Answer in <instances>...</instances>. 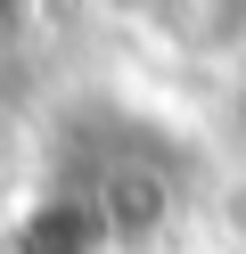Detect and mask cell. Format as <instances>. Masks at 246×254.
Returning <instances> with one entry per match:
<instances>
[{
	"mask_svg": "<svg viewBox=\"0 0 246 254\" xmlns=\"http://www.w3.org/2000/svg\"><path fill=\"white\" fill-rule=\"evenodd\" d=\"M0 254H115V230L82 181H49L0 230Z\"/></svg>",
	"mask_w": 246,
	"mask_h": 254,
	"instance_id": "cell-1",
	"label": "cell"
},
{
	"mask_svg": "<svg viewBox=\"0 0 246 254\" xmlns=\"http://www.w3.org/2000/svg\"><path fill=\"white\" fill-rule=\"evenodd\" d=\"M140 25L189 66H230L246 58V0H131Z\"/></svg>",
	"mask_w": 246,
	"mask_h": 254,
	"instance_id": "cell-2",
	"label": "cell"
},
{
	"mask_svg": "<svg viewBox=\"0 0 246 254\" xmlns=\"http://www.w3.org/2000/svg\"><path fill=\"white\" fill-rule=\"evenodd\" d=\"M25 25H33V0H0V50H8Z\"/></svg>",
	"mask_w": 246,
	"mask_h": 254,
	"instance_id": "cell-3",
	"label": "cell"
}]
</instances>
